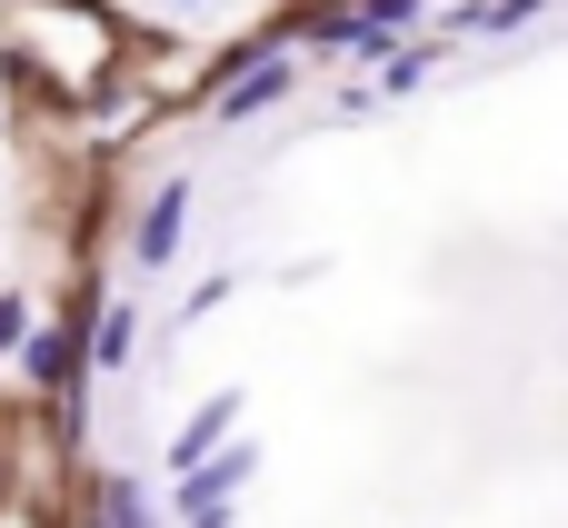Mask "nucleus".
I'll return each mask as SVG.
<instances>
[{"mask_svg": "<svg viewBox=\"0 0 568 528\" xmlns=\"http://www.w3.org/2000/svg\"><path fill=\"white\" fill-rule=\"evenodd\" d=\"M180 230H190V170H180V180H160V200L140 210L130 260H140V270H170V260H180Z\"/></svg>", "mask_w": 568, "mask_h": 528, "instance_id": "f03ea898", "label": "nucleus"}, {"mask_svg": "<svg viewBox=\"0 0 568 528\" xmlns=\"http://www.w3.org/2000/svg\"><path fill=\"white\" fill-rule=\"evenodd\" d=\"M240 409H250V399H240V389H220V399H210V409H190V429H180V439H170V469H200V459H210V449H230V419H240Z\"/></svg>", "mask_w": 568, "mask_h": 528, "instance_id": "7ed1b4c3", "label": "nucleus"}, {"mask_svg": "<svg viewBox=\"0 0 568 528\" xmlns=\"http://www.w3.org/2000/svg\"><path fill=\"white\" fill-rule=\"evenodd\" d=\"M170 10H200V0H170Z\"/></svg>", "mask_w": 568, "mask_h": 528, "instance_id": "1a4fd4ad", "label": "nucleus"}, {"mask_svg": "<svg viewBox=\"0 0 568 528\" xmlns=\"http://www.w3.org/2000/svg\"><path fill=\"white\" fill-rule=\"evenodd\" d=\"M250 479V449H210L200 469H180V519L190 528H210V519H230V489Z\"/></svg>", "mask_w": 568, "mask_h": 528, "instance_id": "f257e3e1", "label": "nucleus"}, {"mask_svg": "<svg viewBox=\"0 0 568 528\" xmlns=\"http://www.w3.org/2000/svg\"><path fill=\"white\" fill-rule=\"evenodd\" d=\"M20 339H30V299L10 290V299H0V349H20Z\"/></svg>", "mask_w": 568, "mask_h": 528, "instance_id": "6e6552de", "label": "nucleus"}, {"mask_svg": "<svg viewBox=\"0 0 568 528\" xmlns=\"http://www.w3.org/2000/svg\"><path fill=\"white\" fill-rule=\"evenodd\" d=\"M100 528H150V499H140V479H100Z\"/></svg>", "mask_w": 568, "mask_h": 528, "instance_id": "423d86ee", "label": "nucleus"}, {"mask_svg": "<svg viewBox=\"0 0 568 528\" xmlns=\"http://www.w3.org/2000/svg\"><path fill=\"white\" fill-rule=\"evenodd\" d=\"M539 10H549V0H479V10H459V20H469V30H529Z\"/></svg>", "mask_w": 568, "mask_h": 528, "instance_id": "0eeeda50", "label": "nucleus"}, {"mask_svg": "<svg viewBox=\"0 0 568 528\" xmlns=\"http://www.w3.org/2000/svg\"><path fill=\"white\" fill-rule=\"evenodd\" d=\"M290 90V60H260V70H240L230 90H220V120H250V110H270Z\"/></svg>", "mask_w": 568, "mask_h": 528, "instance_id": "39448f33", "label": "nucleus"}, {"mask_svg": "<svg viewBox=\"0 0 568 528\" xmlns=\"http://www.w3.org/2000/svg\"><path fill=\"white\" fill-rule=\"evenodd\" d=\"M20 359H30V379H40V389H70V369H80V329H30V339H20Z\"/></svg>", "mask_w": 568, "mask_h": 528, "instance_id": "20e7f679", "label": "nucleus"}]
</instances>
